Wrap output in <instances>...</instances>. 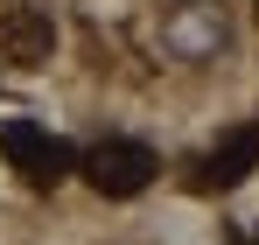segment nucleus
Segmentation results:
<instances>
[{
	"instance_id": "f03ea898",
	"label": "nucleus",
	"mask_w": 259,
	"mask_h": 245,
	"mask_svg": "<svg viewBox=\"0 0 259 245\" xmlns=\"http://www.w3.org/2000/svg\"><path fill=\"white\" fill-rule=\"evenodd\" d=\"M77 175H84L98 196H140V189L161 175V161H154L147 140H98L84 161H77Z\"/></svg>"
},
{
	"instance_id": "7ed1b4c3",
	"label": "nucleus",
	"mask_w": 259,
	"mask_h": 245,
	"mask_svg": "<svg viewBox=\"0 0 259 245\" xmlns=\"http://www.w3.org/2000/svg\"><path fill=\"white\" fill-rule=\"evenodd\" d=\"M224 42H231V21H224L217 0H182L168 21H161V49L182 56V63H210Z\"/></svg>"
},
{
	"instance_id": "20e7f679",
	"label": "nucleus",
	"mask_w": 259,
	"mask_h": 245,
	"mask_svg": "<svg viewBox=\"0 0 259 245\" xmlns=\"http://www.w3.org/2000/svg\"><path fill=\"white\" fill-rule=\"evenodd\" d=\"M259 168V126H238V133H224L203 161L189 168V189L196 196H217V189H238L245 175Z\"/></svg>"
},
{
	"instance_id": "f257e3e1",
	"label": "nucleus",
	"mask_w": 259,
	"mask_h": 245,
	"mask_svg": "<svg viewBox=\"0 0 259 245\" xmlns=\"http://www.w3.org/2000/svg\"><path fill=\"white\" fill-rule=\"evenodd\" d=\"M0 154L14 161V175H28L35 189H56L63 175H77V154H70L49 126H35V119H7L0 126Z\"/></svg>"
},
{
	"instance_id": "39448f33",
	"label": "nucleus",
	"mask_w": 259,
	"mask_h": 245,
	"mask_svg": "<svg viewBox=\"0 0 259 245\" xmlns=\"http://www.w3.org/2000/svg\"><path fill=\"white\" fill-rule=\"evenodd\" d=\"M49 49H56V21H49V7H14V14L0 21V63L35 70V63H49Z\"/></svg>"
}]
</instances>
